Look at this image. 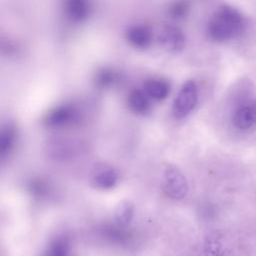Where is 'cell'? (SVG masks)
I'll list each match as a JSON object with an SVG mask.
<instances>
[{
	"label": "cell",
	"mask_w": 256,
	"mask_h": 256,
	"mask_svg": "<svg viewBox=\"0 0 256 256\" xmlns=\"http://www.w3.org/2000/svg\"><path fill=\"white\" fill-rule=\"evenodd\" d=\"M125 38L132 47L143 50L151 45L152 32L148 26L136 24L126 30Z\"/></svg>",
	"instance_id": "7"
},
{
	"label": "cell",
	"mask_w": 256,
	"mask_h": 256,
	"mask_svg": "<svg viewBox=\"0 0 256 256\" xmlns=\"http://www.w3.org/2000/svg\"><path fill=\"white\" fill-rule=\"evenodd\" d=\"M158 41L170 53L181 52L186 44V38L182 30L173 25H166L160 30Z\"/></svg>",
	"instance_id": "5"
},
{
	"label": "cell",
	"mask_w": 256,
	"mask_h": 256,
	"mask_svg": "<svg viewBox=\"0 0 256 256\" xmlns=\"http://www.w3.org/2000/svg\"><path fill=\"white\" fill-rule=\"evenodd\" d=\"M245 25L243 15L236 8L224 5L213 14L207 26V33L213 41L226 42L242 35Z\"/></svg>",
	"instance_id": "1"
},
{
	"label": "cell",
	"mask_w": 256,
	"mask_h": 256,
	"mask_svg": "<svg viewBox=\"0 0 256 256\" xmlns=\"http://www.w3.org/2000/svg\"><path fill=\"white\" fill-rule=\"evenodd\" d=\"M256 122V110L252 105L238 108L233 115V124L239 129H247Z\"/></svg>",
	"instance_id": "11"
},
{
	"label": "cell",
	"mask_w": 256,
	"mask_h": 256,
	"mask_svg": "<svg viewBox=\"0 0 256 256\" xmlns=\"http://www.w3.org/2000/svg\"><path fill=\"white\" fill-rule=\"evenodd\" d=\"M198 101V89L193 80H187L179 89L173 104L172 114L176 119L187 117L195 108Z\"/></svg>",
	"instance_id": "3"
},
{
	"label": "cell",
	"mask_w": 256,
	"mask_h": 256,
	"mask_svg": "<svg viewBox=\"0 0 256 256\" xmlns=\"http://www.w3.org/2000/svg\"><path fill=\"white\" fill-rule=\"evenodd\" d=\"M253 106H254V108H255V110H256V102L253 103Z\"/></svg>",
	"instance_id": "18"
},
{
	"label": "cell",
	"mask_w": 256,
	"mask_h": 256,
	"mask_svg": "<svg viewBox=\"0 0 256 256\" xmlns=\"http://www.w3.org/2000/svg\"><path fill=\"white\" fill-rule=\"evenodd\" d=\"M44 256H71L70 242L65 236H57L48 244Z\"/></svg>",
	"instance_id": "12"
},
{
	"label": "cell",
	"mask_w": 256,
	"mask_h": 256,
	"mask_svg": "<svg viewBox=\"0 0 256 256\" xmlns=\"http://www.w3.org/2000/svg\"><path fill=\"white\" fill-rule=\"evenodd\" d=\"M30 189L32 193L36 196H44L48 192V186L41 180H37L31 183Z\"/></svg>",
	"instance_id": "17"
},
{
	"label": "cell",
	"mask_w": 256,
	"mask_h": 256,
	"mask_svg": "<svg viewBox=\"0 0 256 256\" xmlns=\"http://www.w3.org/2000/svg\"><path fill=\"white\" fill-rule=\"evenodd\" d=\"M189 9L190 4L187 0H178L169 7V14L174 19H182L187 16Z\"/></svg>",
	"instance_id": "16"
},
{
	"label": "cell",
	"mask_w": 256,
	"mask_h": 256,
	"mask_svg": "<svg viewBox=\"0 0 256 256\" xmlns=\"http://www.w3.org/2000/svg\"><path fill=\"white\" fill-rule=\"evenodd\" d=\"M65 17L72 23H82L90 15V0H63Z\"/></svg>",
	"instance_id": "6"
},
{
	"label": "cell",
	"mask_w": 256,
	"mask_h": 256,
	"mask_svg": "<svg viewBox=\"0 0 256 256\" xmlns=\"http://www.w3.org/2000/svg\"><path fill=\"white\" fill-rule=\"evenodd\" d=\"M78 107L71 103H65L51 109L45 116L46 126L51 128H62L73 125L80 120Z\"/></svg>",
	"instance_id": "4"
},
{
	"label": "cell",
	"mask_w": 256,
	"mask_h": 256,
	"mask_svg": "<svg viewBox=\"0 0 256 256\" xmlns=\"http://www.w3.org/2000/svg\"><path fill=\"white\" fill-rule=\"evenodd\" d=\"M118 81L117 72L110 67H102L95 75V83L102 89L110 88Z\"/></svg>",
	"instance_id": "15"
},
{
	"label": "cell",
	"mask_w": 256,
	"mask_h": 256,
	"mask_svg": "<svg viewBox=\"0 0 256 256\" xmlns=\"http://www.w3.org/2000/svg\"><path fill=\"white\" fill-rule=\"evenodd\" d=\"M129 109L138 115H145L150 111V98L144 90L134 89L132 90L127 98Z\"/></svg>",
	"instance_id": "9"
},
{
	"label": "cell",
	"mask_w": 256,
	"mask_h": 256,
	"mask_svg": "<svg viewBox=\"0 0 256 256\" xmlns=\"http://www.w3.org/2000/svg\"><path fill=\"white\" fill-rule=\"evenodd\" d=\"M134 205L129 201L119 203L114 211L115 223L119 226L127 227L134 217Z\"/></svg>",
	"instance_id": "13"
},
{
	"label": "cell",
	"mask_w": 256,
	"mask_h": 256,
	"mask_svg": "<svg viewBox=\"0 0 256 256\" xmlns=\"http://www.w3.org/2000/svg\"><path fill=\"white\" fill-rule=\"evenodd\" d=\"M161 187L164 194L173 199L181 200L188 193V181L182 171L173 164H167L162 173Z\"/></svg>",
	"instance_id": "2"
},
{
	"label": "cell",
	"mask_w": 256,
	"mask_h": 256,
	"mask_svg": "<svg viewBox=\"0 0 256 256\" xmlns=\"http://www.w3.org/2000/svg\"><path fill=\"white\" fill-rule=\"evenodd\" d=\"M118 173L112 167H104L97 171L93 176L92 183L94 187L101 190H108L115 187L118 182Z\"/></svg>",
	"instance_id": "10"
},
{
	"label": "cell",
	"mask_w": 256,
	"mask_h": 256,
	"mask_svg": "<svg viewBox=\"0 0 256 256\" xmlns=\"http://www.w3.org/2000/svg\"><path fill=\"white\" fill-rule=\"evenodd\" d=\"M143 90L150 99L164 100L170 93V84L161 78H150L144 82Z\"/></svg>",
	"instance_id": "8"
},
{
	"label": "cell",
	"mask_w": 256,
	"mask_h": 256,
	"mask_svg": "<svg viewBox=\"0 0 256 256\" xmlns=\"http://www.w3.org/2000/svg\"><path fill=\"white\" fill-rule=\"evenodd\" d=\"M16 140V131L12 125H6L1 130L0 136V153L2 158L9 155L14 147Z\"/></svg>",
	"instance_id": "14"
}]
</instances>
